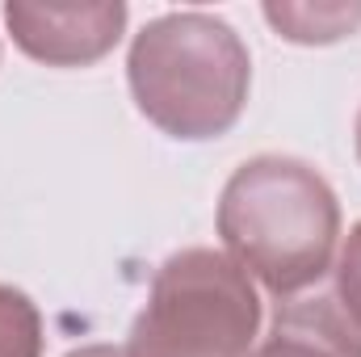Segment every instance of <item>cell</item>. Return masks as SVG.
Masks as SVG:
<instances>
[{
	"mask_svg": "<svg viewBox=\"0 0 361 357\" xmlns=\"http://www.w3.org/2000/svg\"><path fill=\"white\" fill-rule=\"evenodd\" d=\"M219 236L227 257L248 277L290 303L332 269L341 202L307 160L252 156L223 185Z\"/></svg>",
	"mask_w": 361,
	"mask_h": 357,
	"instance_id": "1",
	"label": "cell"
},
{
	"mask_svg": "<svg viewBox=\"0 0 361 357\" xmlns=\"http://www.w3.org/2000/svg\"><path fill=\"white\" fill-rule=\"evenodd\" d=\"M0 357H42V315L30 294L0 282Z\"/></svg>",
	"mask_w": 361,
	"mask_h": 357,
	"instance_id": "7",
	"label": "cell"
},
{
	"mask_svg": "<svg viewBox=\"0 0 361 357\" xmlns=\"http://www.w3.org/2000/svg\"><path fill=\"white\" fill-rule=\"evenodd\" d=\"M248 357H361V332L336 298L286 303L273 320V332L252 345Z\"/></svg>",
	"mask_w": 361,
	"mask_h": 357,
	"instance_id": "5",
	"label": "cell"
},
{
	"mask_svg": "<svg viewBox=\"0 0 361 357\" xmlns=\"http://www.w3.org/2000/svg\"><path fill=\"white\" fill-rule=\"evenodd\" d=\"M4 25L13 42L47 68H89L105 59L122 30H126V4L101 0V4H30L13 0L4 4Z\"/></svg>",
	"mask_w": 361,
	"mask_h": 357,
	"instance_id": "4",
	"label": "cell"
},
{
	"mask_svg": "<svg viewBox=\"0 0 361 357\" xmlns=\"http://www.w3.org/2000/svg\"><path fill=\"white\" fill-rule=\"evenodd\" d=\"M139 114L169 139L202 143L227 135L252 89L244 38L214 13H164L147 21L126 55Z\"/></svg>",
	"mask_w": 361,
	"mask_h": 357,
	"instance_id": "2",
	"label": "cell"
},
{
	"mask_svg": "<svg viewBox=\"0 0 361 357\" xmlns=\"http://www.w3.org/2000/svg\"><path fill=\"white\" fill-rule=\"evenodd\" d=\"M68 357H126V353L114 349V345H85V349H72Z\"/></svg>",
	"mask_w": 361,
	"mask_h": 357,
	"instance_id": "9",
	"label": "cell"
},
{
	"mask_svg": "<svg viewBox=\"0 0 361 357\" xmlns=\"http://www.w3.org/2000/svg\"><path fill=\"white\" fill-rule=\"evenodd\" d=\"M265 21L302 47L341 42L361 25V4H265Z\"/></svg>",
	"mask_w": 361,
	"mask_h": 357,
	"instance_id": "6",
	"label": "cell"
},
{
	"mask_svg": "<svg viewBox=\"0 0 361 357\" xmlns=\"http://www.w3.org/2000/svg\"><path fill=\"white\" fill-rule=\"evenodd\" d=\"M261 337L257 286L227 253H173L130 324L126 357H248Z\"/></svg>",
	"mask_w": 361,
	"mask_h": 357,
	"instance_id": "3",
	"label": "cell"
},
{
	"mask_svg": "<svg viewBox=\"0 0 361 357\" xmlns=\"http://www.w3.org/2000/svg\"><path fill=\"white\" fill-rule=\"evenodd\" d=\"M357 160H361V114H357Z\"/></svg>",
	"mask_w": 361,
	"mask_h": 357,
	"instance_id": "10",
	"label": "cell"
},
{
	"mask_svg": "<svg viewBox=\"0 0 361 357\" xmlns=\"http://www.w3.org/2000/svg\"><path fill=\"white\" fill-rule=\"evenodd\" d=\"M336 307L361 332V223L345 236V248L336 257Z\"/></svg>",
	"mask_w": 361,
	"mask_h": 357,
	"instance_id": "8",
	"label": "cell"
}]
</instances>
